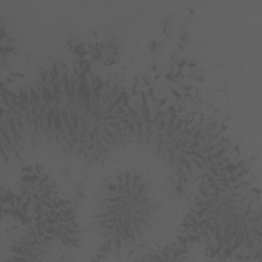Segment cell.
Segmentation results:
<instances>
[{
    "label": "cell",
    "mask_w": 262,
    "mask_h": 262,
    "mask_svg": "<svg viewBox=\"0 0 262 262\" xmlns=\"http://www.w3.org/2000/svg\"><path fill=\"white\" fill-rule=\"evenodd\" d=\"M150 94L88 61L57 56L35 63L13 87L11 123L23 155L49 152L84 164L150 140Z\"/></svg>",
    "instance_id": "obj_1"
},
{
    "label": "cell",
    "mask_w": 262,
    "mask_h": 262,
    "mask_svg": "<svg viewBox=\"0 0 262 262\" xmlns=\"http://www.w3.org/2000/svg\"><path fill=\"white\" fill-rule=\"evenodd\" d=\"M182 225L186 236L205 245L213 256H259L260 188L247 167L200 180Z\"/></svg>",
    "instance_id": "obj_2"
},
{
    "label": "cell",
    "mask_w": 262,
    "mask_h": 262,
    "mask_svg": "<svg viewBox=\"0 0 262 262\" xmlns=\"http://www.w3.org/2000/svg\"><path fill=\"white\" fill-rule=\"evenodd\" d=\"M166 214L167 199L155 176L140 165L120 164L98 181L90 228L101 254H128L159 235Z\"/></svg>",
    "instance_id": "obj_3"
}]
</instances>
